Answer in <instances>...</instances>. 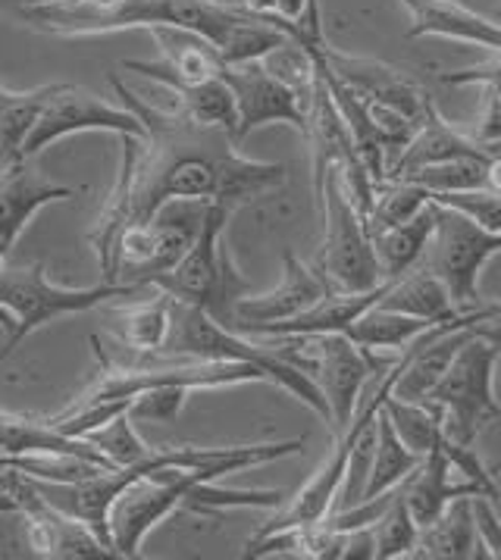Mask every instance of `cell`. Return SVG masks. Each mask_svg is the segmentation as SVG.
<instances>
[{"mask_svg": "<svg viewBox=\"0 0 501 560\" xmlns=\"http://www.w3.org/2000/svg\"><path fill=\"white\" fill-rule=\"evenodd\" d=\"M123 107L136 113L144 138H123V170L114 195L89 232L104 282H114L116 245L129 225L148 223L166 201H223L245 207L286 185L282 163L242 158L235 138L220 126H205L179 107H154L110 75Z\"/></svg>", "mask_w": 501, "mask_h": 560, "instance_id": "1", "label": "cell"}, {"mask_svg": "<svg viewBox=\"0 0 501 560\" xmlns=\"http://www.w3.org/2000/svg\"><path fill=\"white\" fill-rule=\"evenodd\" d=\"M154 354H160V358L242 360V363H254L257 370L267 373V380L273 382V385L286 388L292 398L307 404L319 420L329 423V404L319 395L317 382L311 380L301 366L289 363L276 351L273 345L229 329L220 319H213L207 311L195 307V304H183V301L170 298V329H166V338H163L160 351H154Z\"/></svg>", "mask_w": 501, "mask_h": 560, "instance_id": "2", "label": "cell"}, {"mask_svg": "<svg viewBox=\"0 0 501 560\" xmlns=\"http://www.w3.org/2000/svg\"><path fill=\"white\" fill-rule=\"evenodd\" d=\"M94 354L101 363L97 380L75 398L72 404L92 401H132L141 392L166 388V385H183L188 392L195 388H229V385H245V382H270L264 370L242 360H191V358H160L144 351H107L104 341L92 338Z\"/></svg>", "mask_w": 501, "mask_h": 560, "instance_id": "3", "label": "cell"}, {"mask_svg": "<svg viewBox=\"0 0 501 560\" xmlns=\"http://www.w3.org/2000/svg\"><path fill=\"white\" fill-rule=\"evenodd\" d=\"M267 345H273L282 358L301 366L311 380L317 382L319 395L329 404V427L336 432H342L351 423L366 382L376 380L392 366V360H380L376 351L358 348L345 332L282 336L270 338Z\"/></svg>", "mask_w": 501, "mask_h": 560, "instance_id": "4", "label": "cell"}, {"mask_svg": "<svg viewBox=\"0 0 501 560\" xmlns=\"http://www.w3.org/2000/svg\"><path fill=\"white\" fill-rule=\"evenodd\" d=\"M138 292H141L138 285H123V282H104V285H94V289L54 285L47 279L45 264L10 269L0 267V304L16 319V329H13V336H7L0 360L10 358L35 329L54 323L57 316L85 314V311H94L101 304H110V301H119V298H132Z\"/></svg>", "mask_w": 501, "mask_h": 560, "instance_id": "5", "label": "cell"}, {"mask_svg": "<svg viewBox=\"0 0 501 560\" xmlns=\"http://www.w3.org/2000/svg\"><path fill=\"white\" fill-rule=\"evenodd\" d=\"M501 351L486 338L470 336L457 348L455 360L448 363L445 376L435 382L433 392L423 398L439 407L445 439L461 445H477V435L486 423L501 413L496 398V363Z\"/></svg>", "mask_w": 501, "mask_h": 560, "instance_id": "6", "label": "cell"}, {"mask_svg": "<svg viewBox=\"0 0 501 560\" xmlns=\"http://www.w3.org/2000/svg\"><path fill=\"white\" fill-rule=\"evenodd\" d=\"M496 254H501V232H486L467 213L433 201V235L420 264L445 285L461 314L486 301L479 294V272Z\"/></svg>", "mask_w": 501, "mask_h": 560, "instance_id": "7", "label": "cell"}, {"mask_svg": "<svg viewBox=\"0 0 501 560\" xmlns=\"http://www.w3.org/2000/svg\"><path fill=\"white\" fill-rule=\"evenodd\" d=\"M317 203L323 210V247L314 267L326 279V285L333 292H366L376 289L383 282L373 245L366 235L364 217L354 203L345 195L342 179H339V166H329L326 176L319 182Z\"/></svg>", "mask_w": 501, "mask_h": 560, "instance_id": "8", "label": "cell"}, {"mask_svg": "<svg viewBox=\"0 0 501 560\" xmlns=\"http://www.w3.org/2000/svg\"><path fill=\"white\" fill-rule=\"evenodd\" d=\"M210 201H166L141 225H129L116 245L114 282L151 289L176 267L198 238Z\"/></svg>", "mask_w": 501, "mask_h": 560, "instance_id": "9", "label": "cell"}, {"mask_svg": "<svg viewBox=\"0 0 501 560\" xmlns=\"http://www.w3.org/2000/svg\"><path fill=\"white\" fill-rule=\"evenodd\" d=\"M238 207L223 201H210L207 207L205 223L198 238L191 242V247L185 250V257L163 272L151 289L170 294L183 304H195L201 307L213 319H220L223 326L229 323V304H232V292L229 285L235 282V272H232V260L223 250V232H226L229 217L235 213Z\"/></svg>", "mask_w": 501, "mask_h": 560, "instance_id": "10", "label": "cell"}, {"mask_svg": "<svg viewBox=\"0 0 501 560\" xmlns=\"http://www.w3.org/2000/svg\"><path fill=\"white\" fill-rule=\"evenodd\" d=\"M79 132H114L144 138V126L138 122L136 113H129L126 107H114L92 91L54 82L32 132L25 138L23 160L38 158L57 138Z\"/></svg>", "mask_w": 501, "mask_h": 560, "instance_id": "11", "label": "cell"}, {"mask_svg": "<svg viewBox=\"0 0 501 560\" xmlns=\"http://www.w3.org/2000/svg\"><path fill=\"white\" fill-rule=\"evenodd\" d=\"M220 79L226 82L235 97V144H242L254 129L270 126V122H289L304 132L311 101H304L295 89H289L282 79H276L260 60L248 63H223Z\"/></svg>", "mask_w": 501, "mask_h": 560, "instance_id": "12", "label": "cell"}, {"mask_svg": "<svg viewBox=\"0 0 501 560\" xmlns=\"http://www.w3.org/2000/svg\"><path fill=\"white\" fill-rule=\"evenodd\" d=\"M333 289L326 285V279L319 276L317 267L301 264L292 250L282 254V282L273 292L264 294H238L229 304V329L235 332H248L254 326L264 323H279V319H292L304 314L307 307H314L323 294Z\"/></svg>", "mask_w": 501, "mask_h": 560, "instance_id": "13", "label": "cell"}, {"mask_svg": "<svg viewBox=\"0 0 501 560\" xmlns=\"http://www.w3.org/2000/svg\"><path fill=\"white\" fill-rule=\"evenodd\" d=\"M319 54H323V63L329 67V72L336 79H342L348 89L358 91L364 101H373V104H383V107L405 113V116H410L420 126L433 113V101L395 67L380 63V60H370V57H348V54L333 50L326 42L319 47Z\"/></svg>", "mask_w": 501, "mask_h": 560, "instance_id": "14", "label": "cell"}, {"mask_svg": "<svg viewBox=\"0 0 501 560\" xmlns=\"http://www.w3.org/2000/svg\"><path fill=\"white\" fill-rule=\"evenodd\" d=\"M123 67L132 69L138 75L158 82L160 89L173 97V107H179L185 116L205 122V126H220L235 138V126H238V113H235V97L229 85L217 75V79H205V82H183L176 79L163 63H141V60H123Z\"/></svg>", "mask_w": 501, "mask_h": 560, "instance_id": "15", "label": "cell"}, {"mask_svg": "<svg viewBox=\"0 0 501 560\" xmlns=\"http://www.w3.org/2000/svg\"><path fill=\"white\" fill-rule=\"evenodd\" d=\"M69 198H75L72 188L50 182L28 160L10 166V170H0V242L13 245L25 229V223L42 207L69 201Z\"/></svg>", "mask_w": 501, "mask_h": 560, "instance_id": "16", "label": "cell"}, {"mask_svg": "<svg viewBox=\"0 0 501 560\" xmlns=\"http://www.w3.org/2000/svg\"><path fill=\"white\" fill-rule=\"evenodd\" d=\"M401 494H405V504H408L413 523L423 529L430 526L435 516L442 514L455 498H474V494H486L479 489L477 482L464 479L461 472L448 464V457L442 451H430L417 470L410 472L408 479L401 482ZM489 498V494H486Z\"/></svg>", "mask_w": 501, "mask_h": 560, "instance_id": "17", "label": "cell"}, {"mask_svg": "<svg viewBox=\"0 0 501 560\" xmlns=\"http://www.w3.org/2000/svg\"><path fill=\"white\" fill-rule=\"evenodd\" d=\"M401 3L410 16V38L435 35V38H452V42L486 47V50H501V23L479 16L464 3H455V0H401Z\"/></svg>", "mask_w": 501, "mask_h": 560, "instance_id": "18", "label": "cell"}, {"mask_svg": "<svg viewBox=\"0 0 501 560\" xmlns=\"http://www.w3.org/2000/svg\"><path fill=\"white\" fill-rule=\"evenodd\" d=\"M474 158L482 160L486 151L482 144L474 141L467 129L452 126L448 119H442V113L435 110L423 119V126L417 129V135L408 141V148H401L395 158L388 160L386 179H398L410 170H420V166H430V163H445V160H464Z\"/></svg>", "mask_w": 501, "mask_h": 560, "instance_id": "19", "label": "cell"}, {"mask_svg": "<svg viewBox=\"0 0 501 560\" xmlns=\"http://www.w3.org/2000/svg\"><path fill=\"white\" fill-rule=\"evenodd\" d=\"M433 235V201L427 203L417 217H410L408 223L388 225L380 232H370V245L383 282L405 276L408 269L420 264L427 242Z\"/></svg>", "mask_w": 501, "mask_h": 560, "instance_id": "20", "label": "cell"}, {"mask_svg": "<svg viewBox=\"0 0 501 560\" xmlns=\"http://www.w3.org/2000/svg\"><path fill=\"white\" fill-rule=\"evenodd\" d=\"M380 307H388V311H398V314L408 316H420V319H430V323H442V319L461 316L455 301L445 292V285L423 264H417V267L408 269L398 279H388V289L380 298Z\"/></svg>", "mask_w": 501, "mask_h": 560, "instance_id": "21", "label": "cell"}, {"mask_svg": "<svg viewBox=\"0 0 501 560\" xmlns=\"http://www.w3.org/2000/svg\"><path fill=\"white\" fill-rule=\"evenodd\" d=\"M160 47V63L183 82H205L220 75V54L207 42L205 35L183 28V25H151L148 28Z\"/></svg>", "mask_w": 501, "mask_h": 560, "instance_id": "22", "label": "cell"}, {"mask_svg": "<svg viewBox=\"0 0 501 560\" xmlns=\"http://www.w3.org/2000/svg\"><path fill=\"white\" fill-rule=\"evenodd\" d=\"M413 558H482L470 498H455L430 526L420 529Z\"/></svg>", "mask_w": 501, "mask_h": 560, "instance_id": "23", "label": "cell"}, {"mask_svg": "<svg viewBox=\"0 0 501 560\" xmlns=\"http://www.w3.org/2000/svg\"><path fill=\"white\" fill-rule=\"evenodd\" d=\"M430 326H433L430 319L398 314V311L373 304L345 329V336L364 351H405L410 341L420 332H427Z\"/></svg>", "mask_w": 501, "mask_h": 560, "instance_id": "24", "label": "cell"}, {"mask_svg": "<svg viewBox=\"0 0 501 560\" xmlns=\"http://www.w3.org/2000/svg\"><path fill=\"white\" fill-rule=\"evenodd\" d=\"M114 319L116 341L129 351H160L166 329H170V294L158 292L151 301H138V304H123L110 311Z\"/></svg>", "mask_w": 501, "mask_h": 560, "instance_id": "25", "label": "cell"}, {"mask_svg": "<svg viewBox=\"0 0 501 560\" xmlns=\"http://www.w3.org/2000/svg\"><path fill=\"white\" fill-rule=\"evenodd\" d=\"M420 460H423V457L413 454V451L395 435V429H392L388 417L383 413V407H380V413H376V448H373V464H370V472H366V486L364 494H361V501H370V498H376V494L401 486L410 472L417 470Z\"/></svg>", "mask_w": 501, "mask_h": 560, "instance_id": "26", "label": "cell"}, {"mask_svg": "<svg viewBox=\"0 0 501 560\" xmlns=\"http://www.w3.org/2000/svg\"><path fill=\"white\" fill-rule=\"evenodd\" d=\"M47 91H50V85L10 91L0 82V170H10V166L23 163L25 138H28L35 119H38Z\"/></svg>", "mask_w": 501, "mask_h": 560, "instance_id": "27", "label": "cell"}, {"mask_svg": "<svg viewBox=\"0 0 501 560\" xmlns=\"http://www.w3.org/2000/svg\"><path fill=\"white\" fill-rule=\"evenodd\" d=\"M383 413L395 429V435L408 445L413 454L427 457L430 451L442 445V413L439 407L427 401H401L395 395L383 398Z\"/></svg>", "mask_w": 501, "mask_h": 560, "instance_id": "28", "label": "cell"}, {"mask_svg": "<svg viewBox=\"0 0 501 560\" xmlns=\"http://www.w3.org/2000/svg\"><path fill=\"white\" fill-rule=\"evenodd\" d=\"M430 203V191L423 185L408 179H380L373 182V201L366 207L364 225L366 235L388 225L408 223Z\"/></svg>", "mask_w": 501, "mask_h": 560, "instance_id": "29", "label": "cell"}, {"mask_svg": "<svg viewBox=\"0 0 501 560\" xmlns=\"http://www.w3.org/2000/svg\"><path fill=\"white\" fill-rule=\"evenodd\" d=\"M370 526H373V560L413 558L420 526L410 516L401 486L395 489V498L388 501V508L380 514V520L370 523Z\"/></svg>", "mask_w": 501, "mask_h": 560, "instance_id": "30", "label": "cell"}, {"mask_svg": "<svg viewBox=\"0 0 501 560\" xmlns=\"http://www.w3.org/2000/svg\"><path fill=\"white\" fill-rule=\"evenodd\" d=\"M82 439L94 451H101L114 467H136L138 460H144L151 454V445L136 432V420L129 417V410L116 413L101 427L89 429Z\"/></svg>", "mask_w": 501, "mask_h": 560, "instance_id": "31", "label": "cell"}, {"mask_svg": "<svg viewBox=\"0 0 501 560\" xmlns=\"http://www.w3.org/2000/svg\"><path fill=\"white\" fill-rule=\"evenodd\" d=\"M489 158V154H486ZM482 160L464 158V160H445V163H430L420 170H410L398 179L417 182L423 185L430 195H445V191H470V188H482Z\"/></svg>", "mask_w": 501, "mask_h": 560, "instance_id": "32", "label": "cell"}, {"mask_svg": "<svg viewBox=\"0 0 501 560\" xmlns=\"http://www.w3.org/2000/svg\"><path fill=\"white\" fill-rule=\"evenodd\" d=\"M430 201L455 207L467 213L486 232H501V195H492L486 188H470V191H445V195H430Z\"/></svg>", "mask_w": 501, "mask_h": 560, "instance_id": "33", "label": "cell"}, {"mask_svg": "<svg viewBox=\"0 0 501 560\" xmlns=\"http://www.w3.org/2000/svg\"><path fill=\"white\" fill-rule=\"evenodd\" d=\"M188 388L183 385H166V388H151L141 392L129 404V417L136 423H173L183 410Z\"/></svg>", "mask_w": 501, "mask_h": 560, "instance_id": "34", "label": "cell"}, {"mask_svg": "<svg viewBox=\"0 0 501 560\" xmlns=\"http://www.w3.org/2000/svg\"><path fill=\"white\" fill-rule=\"evenodd\" d=\"M470 511H474V526H477L482 558L501 560V516L496 514L492 498L474 494L470 498Z\"/></svg>", "mask_w": 501, "mask_h": 560, "instance_id": "35", "label": "cell"}, {"mask_svg": "<svg viewBox=\"0 0 501 560\" xmlns=\"http://www.w3.org/2000/svg\"><path fill=\"white\" fill-rule=\"evenodd\" d=\"M467 326L474 336L486 338L489 345H496L501 351V301H482Z\"/></svg>", "mask_w": 501, "mask_h": 560, "instance_id": "36", "label": "cell"}, {"mask_svg": "<svg viewBox=\"0 0 501 560\" xmlns=\"http://www.w3.org/2000/svg\"><path fill=\"white\" fill-rule=\"evenodd\" d=\"M482 188L492 191V195H501V158L499 154H489L486 163H482Z\"/></svg>", "mask_w": 501, "mask_h": 560, "instance_id": "37", "label": "cell"}, {"mask_svg": "<svg viewBox=\"0 0 501 560\" xmlns=\"http://www.w3.org/2000/svg\"><path fill=\"white\" fill-rule=\"evenodd\" d=\"M10 242H0V267H3V260H7V254H10ZM0 329L7 332V336H13V329H16V319H13V314L0 304Z\"/></svg>", "mask_w": 501, "mask_h": 560, "instance_id": "38", "label": "cell"}, {"mask_svg": "<svg viewBox=\"0 0 501 560\" xmlns=\"http://www.w3.org/2000/svg\"><path fill=\"white\" fill-rule=\"evenodd\" d=\"M242 7H245L248 13H257V16L273 13V0H242Z\"/></svg>", "mask_w": 501, "mask_h": 560, "instance_id": "39", "label": "cell"}, {"mask_svg": "<svg viewBox=\"0 0 501 560\" xmlns=\"http://www.w3.org/2000/svg\"><path fill=\"white\" fill-rule=\"evenodd\" d=\"M0 514H16V498L7 489H0Z\"/></svg>", "mask_w": 501, "mask_h": 560, "instance_id": "40", "label": "cell"}, {"mask_svg": "<svg viewBox=\"0 0 501 560\" xmlns=\"http://www.w3.org/2000/svg\"><path fill=\"white\" fill-rule=\"evenodd\" d=\"M499 16H501V10H499Z\"/></svg>", "mask_w": 501, "mask_h": 560, "instance_id": "41", "label": "cell"}]
</instances>
